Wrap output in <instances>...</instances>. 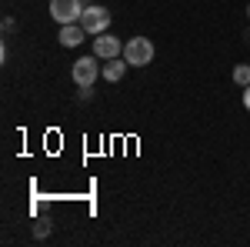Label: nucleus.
<instances>
[{"mask_svg":"<svg viewBox=\"0 0 250 247\" xmlns=\"http://www.w3.org/2000/svg\"><path fill=\"white\" fill-rule=\"evenodd\" d=\"M80 27L90 34V37H100V34H107V27H110V10L107 7H83V17H80Z\"/></svg>","mask_w":250,"mask_h":247,"instance_id":"obj_2","label":"nucleus"},{"mask_svg":"<svg viewBox=\"0 0 250 247\" xmlns=\"http://www.w3.org/2000/svg\"><path fill=\"white\" fill-rule=\"evenodd\" d=\"M94 54L104 60H114V57H124V44L117 37H110V34H100V37L94 40Z\"/></svg>","mask_w":250,"mask_h":247,"instance_id":"obj_5","label":"nucleus"},{"mask_svg":"<svg viewBox=\"0 0 250 247\" xmlns=\"http://www.w3.org/2000/svg\"><path fill=\"white\" fill-rule=\"evenodd\" d=\"M83 34H87V30H83L80 23H63V27H60V44H63V47H77L80 40H83Z\"/></svg>","mask_w":250,"mask_h":247,"instance_id":"obj_6","label":"nucleus"},{"mask_svg":"<svg viewBox=\"0 0 250 247\" xmlns=\"http://www.w3.org/2000/svg\"><path fill=\"white\" fill-rule=\"evenodd\" d=\"M233 84H240V87H250V64H240V67H233Z\"/></svg>","mask_w":250,"mask_h":247,"instance_id":"obj_8","label":"nucleus"},{"mask_svg":"<svg viewBox=\"0 0 250 247\" xmlns=\"http://www.w3.org/2000/svg\"><path fill=\"white\" fill-rule=\"evenodd\" d=\"M37 237H43V234H50V224H37V230H34Z\"/></svg>","mask_w":250,"mask_h":247,"instance_id":"obj_9","label":"nucleus"},{"mask_svg":"<svg viewBox=\"0 0 250 247\" xmlns=\"http://www.w3.org/2000/svg\"><path fill=\"white\" fill-rule=\"evenodd\" d=\"M247 40H250V30H247Z\"/></svg>","mask_w":250,"mask_h":247,"instance_id":"obj_12","label":"nucleus"},{"mask_svg":"<svg viewBox=\"0 0 250 247\" xmlns=\"http://www.w3.org/2000/svg\"><path fill=\"white\" fill-rule=\"evenodd\" d=\"M50 17L63 23H77L83 17V0H50Z\"/></svg>","mask_w":250,"mask_h":247,"instance_id":"obj_3","label":"nucleus"},{"mask_svg":"<svg viewBox=\"0 0 250 247\" xmlns=\"http://www.w3.org/2000/svg\"><path fill=\"white\" fill-rule=\"evenodd\" d=\"M70 74H74V84H77V87H94L97 74H104V67L97 64V54H94V57H80Z\"/></svg>","mask_w":250,"mask_h":247,"instance_id":"obj_4","label":"nucleus"},{"mask_svg":"<svg viewBox=\"0 0 250 247\" xmlns=\"http://www.w3.org/2000/svg\"><path fill=\"white\" fill-rule=\"evenodd\" d=\"M244 107L250 111V87H244Z\"/></svg>","mask_w":250,"mask_h":247,"instance_id":"obj_10","label":"nucleus"},{"mask_svg":"<svg viewBox=\"0 0 250 247\" xmlns=\"http://www.w3.org/2000/svg\"><path fill=\"white\" fill-rule=\"evenodd\" d=\"M247 17H250V7H247Z\"/></svg>","mask_w":250,"mask_h":247,"instance_id":"obj_11","label":"nucleus"},{"mask_svg":"<svg viewBox=\"0 0 250 247\" xmlns=\"http://www.w3.org/2000/svg\"><path fill=\"white\" fill-rule=\"evenodd\" d=\"M124 60H127L130 67H147V64H154V44L147 37H130L124 44Z\"/></svg>","mask_w":250,"mask_h":247,"instance_id":"obj_1","label":"nucleus"},{"mask_svg":"<svg viewBox=\"0 0 250 247\" xmlns=\"http://www.w3.org/2000/svg\"><path fill=\"white\" fill-rule=\"evenodd\" d=\"M127 67H130V64H127L124 57L107 60V64H104V80H110V84H117V80L124 77V70H127Z\"/></svg>","mask_w":250,"mask_h":247,"instance_id":"obj_7","label":"nucleus"}]
</instances>
